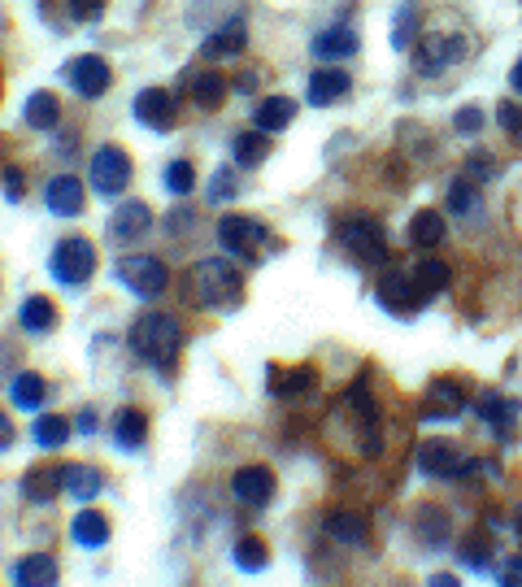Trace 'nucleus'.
Listing matches in <instances>:
<instances>
[{"label": "nucleus", "mask_w": 522, "mask_h": 587, "mask_svg": "<svg viewBox=\"0 0 522 587\" xmlns=\"http://www.w3.org/2000/svg\"><path fill=\"white\" fill-rule=\"evenodd\" d=\"M183 296L196 309H235L244 300V275L227 257H205L183 275Z\"/></svg>", "instance_id": "1"}, {"label": "nucleus", "mask_w": 522, "mask_h": 587, "mask_svg": "<svg viewBox=\"0 0 522 587\" xmlns=\"http://www.w3.org/2000/svg\"><path fill=\"white\" fill-rule=\"evenodd\" d=\"M126 344H131V352H135L144 366L170 374V370L179 366V352H183V326H179V318H170V313H144V318H135Z\"/></svg>", "instance_id": "2"}, {"label": "nucleus", "mask_w": 522, "mask_h": 587, "mask_svg": "<svg viewBox=\"0 0 522 587\" xmlns=\"http://www.w3.org/2000/svg\"><path fill=\"white\" fill-rule=\"evenodd\" d=\"M340 244H344V253L353 257V262H362V266H384L388 257H392V244H388V231H384V223L379 218H371V214H353V218H344L340 223Z\"/></svg>", "instance_id": "3"}, {"label": "nucleus", "mask_w": 522, "mask_h": 587, "mask_svg": "<svg viewBox=\"0 0 522 587\" xmlns=\"http://www.w3.org/2000/svg\"><path fill=\"white\" fill-rule=\"evenodd\" d=\"M113 275H118V284H122L126 292L144 296V300H148V296H161V292H166V284H170L166 262H161V257H153V253H131V257H118Z\"/></svg>", "instance_id": "4"}, {"label": "nucleus", "mask_w": 522, "mask_h": 587, "mask_svg": "<svg viewBox=\"0 0 522 587\" xmlns=\"http://www.w3.org/2000/svg\"><path fill=\"white\" fill-rule=\"evenodd\" d=\"M266 240H270V231H266L257 218H244V214L218 218V244H222L227 257H235V262H257Z\"/></svg>", "instance_id": "5"}, {"label": "nucleus", "mask_w": 522, "mask_h": 587, "mask_svg": "<svg viewBox=\"0 0 522 587\" xmlns=\"http://www.w3.org/2000/svg\"><path fill=\"white\" fill-rule=\"evenodd\" d=\"M52 275H57V284H65V288L87 284V279L96 275V244H87L83 236L61 240V244L52 249Z\"/></svg>", "instance_id": "6"}, {"label": "nucleus", "mask_w": 522, "mask_h": 587, "mask_svg": "<svg viewBox=\"0 0 522 587\" xmlns=\"http://www.w3.org/2000/svg\"><path fill=\"white\" fill-rule=\"evenodd\" d=\"M466 52H471L466 35L432 31V35L418 39V48H414V65H418V74H440V70H449L453 61H462Z\"/></svg>", "instance_id": "7"}, {"label": "nucleus", "mask_w": 522, "mask_h": 587, "mask_svg": "<svg viewBox=\"0 0 522 587\" xmlns=\"http://www.w3.org/2000/svg\"><path fill=\"white\" fill-rule=\"evenodd\" d=\"M418 466L432 479H466L475 470V457L462 453L453 440H423L418 444Z\"/></svg>", "instance_id": "8"}, {"label": "nucleus", "mask_w": 522, "mask_h": 587, "mask_svg": "<svg viewBox=\"0 0 522 587\" xmlns=\"http://www.w3.org/2000/svg\"><path fill=\"white\" fill-rule=\"evenodd\" d=\"M87 179L100 196H122V188L131 183V157L118 148V144H105L92 153V166H87Z\"/></svg>", "instance_id": "9"}, {"label": "nucleus", "mask_w": 522, "mask_h": 587, "mask_svg": "<svg viewBox=\"0 0 522 587\" xmlns=\"http://www.w3.org/2000/svg\"><path fill=\"white\" fill-rule=\"evenodd\" d=\"M379 304L388 309V313H397V318H414L423 304H427V296L418 292V284H414V275H401V271H388L384 279H379Z\"/></svg>", "instance_id": "10"}, {"label": "nucleus", "mask_w": 522, "mask_h": 587, "mask_svg": "<svg viewBox=\"0 0 522 587\" xmlns=\"http://www.w3.org/2000/svg\"><path fill=\"white\" fill-rule=\"evenodd\" d=\"M65 79H70V87H74L83 100H96V96H105V92H109L113 70H109V61H105V57L83 52V57H74V61L65 65Z\"/></svg>", "instance_id": "11"}, {"label": "nucleus", "mask_w": 522, "mask_h": 587, "mask_svg": "<svg viewBox=\"0 0 522 587\" xmlns=\"http://www.w3.org/2000/svg\"><path fill=\"white\" fill-rule=\"evenodd\" d=\"M231 496L248 510H266L275 501V470L270 466H240L231 475Z\"/></svg>", "instance_id": "12"}, {"label": "nucleus", "mask_w": 522, "mask_h": 587, "mask_svg": "<svg viewBox=\"0 0 522 587\" xmlns=\"http://www.w3.org/2000/svg\"><path fill=\"white\" fill-rule=\"evenodd\" d=\"M135 118H139L148 131H174V122H179L174 92H166V87H144V92L135 96Z\"/></svg>", "instance_id": "13"}, {"label": "nucleus", "mask_w": 522, "mask_h": 587, "mask_svg": "<svg viewBox=\"0 0 522 587\" xmlns=\"http://www.w3.org/2000/svg\"><path fill=\"white\" fill-rule=\"evenodd\" d=\"M179 83H183V92L192 96L196 109H218L222 96H227V79L218 70H205V65H187Z\"/></svg>", "instance_id": "14"}, {"label": "nucleus", "mask_w": 522, "mask_h": 587, "mask_svg": "<svg viewBox=\"0 0 522 587\" xmlns=\"http://www.w3.org/2000/svg\"><path fill=\"white\" fill-rule=\"evenodd\" d=\"M148 227H153V209H148L144 201H122V205L113 209V218H109V236H113L118 244H131V240L148 236Z\"/></svg>", "instance_id": "15"}, {"label": "nucleus", "mask_w": 522, "mask_h": 587, "mask_svg": "<svg viewBox=\"0 0 522 587\" xmlns=\"http://www.w3.org/2000/svg\"><path fill=\"white\" fill-rule=\"evenodd\" d=\"M57 579H61V571H57V558H48V553H26L9 571L13 587H57Z\"/></svg>", "instance_id": "16"}, {"label": "nucleus", "mask_w": 522, "mask_h": 587, "mask_svg": "<svg viewBox=\"0 0 522 587\" xmlns=\"http://www.w3.org/2000/svg\"><path fill=\"white\" fill-rule=\"evenodd\" d=\"M362 48V39H357V31L353 26H344V22H336V26H327V31H318L314 35V57L318 61H349L353 52Z\"/></svg>", "instance_id": "17"}, {"label": "nucleus", "mask_w": 522, "mask_h": 587, "mask_svg": "<svg viewBox=\"0 0 522 587\" xmlns=\"http://www.w3.org/2000/svg\"><path fill=\"white\" fill-rule=\"evenodd\" d=\"M466 409V387L458 379H436L427 387V422H445V418H458Z\"/></svg>", "instance_id": "18"}, {"label": "nucleus", "mask_w": 522, "mask_h": 587, "mask_svg": "<svg viewBox=\"0 0 522 587\" xmlns=\"http://www.w3.org/2000/svg\"><path fill=\"white\" fill-rule=\"evenodd\" d=\"M65 466H52V462H44V466H31L26 475H22V496L31 501V505H48L57 492H65Z\"/></svg>", "instance_id": "19"}, {"label": "nucleus", "mask_w": 522, "mask_h": 587, "mask_svg": "<svg viewBox=\"0 0 522 587\" xmlns=\"http://www.w3.org/2000/svg\"><path fill=\"white\" fill-rule=\"evenodd\" d=\"M248 48V26H244V17H231V22H222L205 44H201V52L209 57V61H227V57H240Z\"/></svg>", "instance_id": "20"}, {"label": "nucleus", "mask_w": 522, "mask_h": 587, "mask_svg": "<svg viewBox=\"0 0 522 587\" xmlns=\"http://www.w3.org/2000/svg\"><path fill=\"white\" fill-rule=\"evenodd\" d=\"M475 414H479V418H484L497 435H510V431H514V422H519V400H514V396H506V392H479Z\"/></svg>", "instance_id": "21"}, {"label": "nucleus", "mask_w": 522, "mask_h": 587, "mask_svg": "<svg viewBox=\"0 0 522 587\" xmlns=\"http://www.w3.org/2000/svg\"><path fill=\"white\" fill-rule=\"evenodd\" d=\"M349 92H353L349 70L327 65V70H314V74H309V105H336V100H344Z\"/></svg>", "instance_id": "22"}, {"label": "nucleus", "mask_w": 522, "mask_h": 587, "mask_svg": "<svg viewBox=\"0 0 522 587\" xmlns=\"http://www.w3.org/2000/svg\"><path fill=\"white\" fill-rule=\"evenodd\" d=\"M109 536H113V527H109V518L100 510H83V514L70 518V540L78 549H105Z\"/></svg>", "instance_id": "23"}, {"label": "nucleus", "mask_w": 522, "mask_h": 587, "mask_svg": "<svg viewBox=\"0 0 522 587\" xmlns=\"http://www.w3.org/2000/svg\"><path fill=\"white\" fill-rule=\"evenodd\" d=\"M44 201H48V209H52L57 218H74V214H83V183H78L74 175H57V179L48 183Z\"/></svg>", "instance_id": "24"}, {"label": "nucleus", "mask_w": 522, "mask_h": 587, "mask_svg": "<svg viewBox=\"0 0 522 587\" xmlns=\"http://www.w3.org/2000/svg\"><path fill=\"white\" fill-rule=\"evenodd\" d=\"M113 440H118V448H144V444H148V414L135 409V405L118 409V418H113Z\"/></svg>", "instance_id": "25"}, {"label": "nucleus", "mask_w": 522, "mask_h": 587, "mask_svg": "<svg viewBox=\"0 0 522 587\" xmlns=\"http://www.w3.org/2000/svg\"><path fill=\"white\" fill-rule=\"evenodd\" d=\"M61 479H65V492H70L74 501H83V505H87L92 496H100V492H105V470L83 466V462H70Z\"/></svg>", "instance_id": "26"}, {"label": "nucleus", "mask_w": 522, "mask_h": 587, "mask_svg": "<svg viewBox=\"0 0 522 587\" xmlns=\"http://www.w3.org/2000/svg\"><path fill=\"white\" fill-rule=\"evenodd\" d=\"M292 118H296V100H288V96H266V100L253 109V127L266 131V135L283 131Z\"/></svg>", "instance_id": "27"}, {"label": "nucleus", "mask_w": 522, "mask_h": 587, "mask_svg": "<svg viewBox=\"0 0 522 587\" xmlns=\"http://www.w3.org/2000/svg\"><path fill=\"white\" fill-rule=\"evenodd\" d=\"M314 383H318V370L314 366H292V370L270 366V392L275 396H305Z\"/></svg>", "instance_id": "28"}, {"label": "nucleus", "mask_w": 522, "mask_h": 587, "mask_svg": "<svg viewBox=\"0 0 522 587\" xmlns=\"http://www.w3.org/2000/svg\"><path fill=\"white\" fill-rule=\"evenodd\" d=\"M327 536L340 540V544H366L371 523L362 514H353V510H336V514H327Z\"/></svg>", "instance_id": "29"}, {"label": "nucleus", "mask_w": 522, "mask_h": 587, "mask_svg": "<svg viewBox=\"0 0 522 587\" xmlns=\"http://www.w3.org/2000/svg\"><path fill=\"white\" fill-rule=\"evenodd\" d=\"M17 322L31 331V335H48L57 326V304L48 296H26L22 309H17Z\"/></svg>", "instance_id": "30"}, {"label": "nucleus", "mask_w": 522, "mask_h": 587, "mask_svg": "<svg viewBox=\"0 0 522 587\" xmlns=\"http://www.w3.org/2000/svg\"><path fill=\"white\" fill-rule=\"evenodd\" d=\"M44 396H48L44 374H35V370H17V374H13V383H9V400H13L17 409H39Z\"/></svg>", "instance_id": "31"}, {"label": "nucleus", "mask_w": 522, "mask_h": 587, "mask_svg": "<svg viewBox=\"0 0 522 587\" xmlns=\"http://www.w3.org/2000/svg\"><path fill=\"white\" fill-rule=\"evenodd\" d=\"M22 118H26V127H35V131H52V127L61 122V100H57L52 92H31Z\"/></svg>", "instance_id": "32"}, {"label": "nucleus", "mask_w": 522, "mask_h": 587, "mask_svg": "<svg viewBox=\"0 0 522 587\" xmlns=\"http://www.w3.org/2000/svg\"><path fill=\"white\" fill-rule=\"evenodd\" d=\"M445 240V214L440 209H418L410 223V244L414 249H436Z\"/></svg>", "instance_id": "33"}, {"label": "nucleus", "mask_w": 522, "mask_h": 587, "mask_svg": "<svg viewBox=\"0 0 522 587\" xmlns=\"http://www.w3.org/2000/svg\"><path fill=\"white\" fill-rule=\"evenodd\" d=\"M414 531H418V540H423L427 549H440V544L449 540V514H445V510H436V505H423V510H418Z\"/></svg>", "instance_id": "34"}, {"label": "nucleus", "mask_w": 522, "mask_h": 587, "mask_svg": "<svg viewBox=\"0 0 522 587\" xmlns=\"http://www.w3.org/2000/svg\"><path fill=\"white\" fill-rule=\"evenodd\" d=\"M414 284H418V292L432 300V296L449 292V284H453V271H449L445 262L427 257V262H418V271H414Z\"/></svg>", "instance_id": "35"}, {"label": "nucleus", "mask_w": 522, "mask_h": 587, "mask_svg": "<svg viewBox=\"0 0 522 587\" xmlns=\"http://www.w3.org/2000/svg\"><path fill=\"white\" fill-rule=\"evenodd\" d=\"M270 157V140H266V131H244V135H235V166H262Z\"/></svg>", "instance_id": "36"}, {"label": "nucleus", "mask_w": 522, "mask_h": 587, "mask_svg": "<svg viewBox=\"0 0 522 587\" xmlns=\"http://www.w3.org/2000/svg\"><path fill=\"white\" fill-rule=\"evenodd\" d=\"M231 558H235V566H240V571H248V575L270 566V549H266V540H262V536H240Z\"/></svg>", "instance_id": "37"}, {"label": "nucleus", "mask_w": 522, "mask_h": 587, "mask_svg": "<svg viewBox=\"0 0 522 587\" xmlns=\"http://www.w3.org/2000/svg\"><path fill=\"white\" fill-rule=\"evenodd\" d=\"M65 440H70V422H65V418H57V414H44V418H35V444H39L44 453L61 448Z\"/></svg>", "instance_id": "38"}, {"label": "nucleus", "mask_w": 522, "mask_h": 587, "mask_svg": "<svg viewBox=\"0 0 522 587\" xmlns=\"http://www.w3.org/2000/svg\"><path fill=\"white\" fill-rule=\"evenodd\" d=\"M449 209L453 214H475L479 209V183L475 179H458L449 188Z\"/></svg>", "instance_id": "39"}, {"label": "nucleus", "mask_w": 522, "mask_h": 587, "mask_svg": "<svg viewBox=\"0 0 522 587\" xmlns=\"http://www.w3.org/2000/svg\"><path fill=\"white\" fill-rule=\"evenodd\" d=\"M414 39H418V9L405 4L397 13V26H392V48H414Z\"/></svg>", "instance_id": "40"}, {"label": "nucleus", "mask_w": 522, "mask_h": 587, "mask_svg": "<svg viewBox=\"0 0 522 587\" xmlns=\"http://www.w3.org/2000/svg\"><path fill=\"white\" fill-rule=\"evenodd\" d=\"M192 188H196V166H192V161H170V166H166V192L187 196Z\"/></svg>", "instance_id": "41"}, {"label": "nucleus", "mask_w": 522, "mask_h": 587, "mask_svg": "<svg viewBox=\"0 0 522 587\" xmlns=\"http://www.w3.org/2000/svg\"><path fill=\"white\" fill-rule=\"evenodd\" d=\"M488 553H493V540H488V531H475V536H466V544H462V566H471V571H484V566H488Z\"/></svg>", "instance_id": "42"}, {"label": "nucleus", "mask_w": 522, "mask_h": 587, "mask_svg": "<svg viewBox=\"0 0 522 587\" xmlns=\"http://www.w3.org/2000/svg\"><path fill=\"white\" fill-rule=\"evenodd\" d=\"M497 122H501V131H506L510 140H519L522 144V105L519 100H506V105L497 109Z\"/></svg>", "instance_id": "43"}, {"label": "nucleus", "mask_w": 522, "mask_h": 587, "mask_svg": "<svg viewBox=\"0 0 522 587\" xmlns=\"http://www.w3.org/2000/svg\"><path fill=\"white\" fill-rule=\"evenodd\" d=\"M65 4H70V17H74V22H96L109 0H65Z\"/></svg>", "instance_id": "44"}, {"label": "nucleus", "mask_w": 522, "mask_h": 587, "mask_svg": "<svg viewBox=\"0 0 522 587\" xmlns=\"http://www.w3.org/2000/svg\"><path fill=\"white\" fill-rule=\"evenodd\" d=\"M453 127H458V131H462V135H466V131H471V135H475V131H479V127H484V113H479V109H475V105H466V109H458V113H453Z\"/></svg>", "instance_id": "45"}, {"label": "nucleus", "mask_w": 522, "mask_h": 587, "mask_svg": "<svg viewBox=\"0 0 522 587\" xmlns=\"http://www.w3.org/2000/svg\"><path fill=\"white\" fill-rule=\"evenodd\" d=\"M222 196H235V175L231 170H218V179L209 188V201H222Z\"/></svg>", "instance_id": "46"}, {"label": "nucleus", "mask_w": 522, "mask_h": 587, "mask_svg": "<svg viewBox=\"0 0 522 587\" xmlns=\"http://www.w3.org/2000/svg\"><path fill=\"white\" fill-rule=\"evenodd\" d=\"M501 587H522V558H506V566H501Z\"/></svg>", "instance_id": "47"}, {"label": "nucleus", "mask_w": 522, "mask_h": 587, "mask_svg": "<svg viewBox=\"0 0 522 587\" xmlns=\"http://www.w3.org/2000/svg\"><path fill=\"white\" fill-rule=\"evenodd\" d=\"M22 192H26L22 170H4V196H9V201H22Z\"/></svg>", "instance_id": "48"}, {"label": "nucleus", "mask_w": 522, "mask_h": 587, "mask_svg": "<svg viewBox=\"0 0 522 587\" xmlns=\"http://www.w3.org/2000/svg\"><path fill=\"white\" fill-rule=\"evenodd\" d=\"M257 79H262V70H244V74H235V83H231V87H235V92H244V96H248V92H253V87H257Z\"/></svg>", "instance_id": "49"}, {"label": "nucleus", "mask_w": 522, "mask_h": 587, "mask_svg": "<svg viewBox=\"0 0 522 587\" xmlns=\"http://www.w3.org/2000/svg\"><path fill=\"white\" fill-rule=\"evenodd\" d=\"M13 435H17V431H13V422H9L4 414H0V453H4L9 444H13Z\"/></svg>", "instance_id": "50"}, {"label": "nucleus", "mask_w": 522, "mask_h": 587, "mask_svg": "<svg viewBox=\"0 0 522 587\" xmlns=\"http://www.w3.org/2000/svg\"><path fill=\"white\" fill-rule=\"evenodd\" d=\"M74 427H78V431H83V435H92V431H96V414H92V409H83V414H78V422H74Z\"/></svg>", "instance_id": "51"}, {"label": "nucleus", "mask_w": 522, "mask_h": 587, "mask_svg": "<svg viewBox=\"0 0 522 587\" xmlns=\"http://www.w3.org/2000/svg\"><path fill=\"white\" fill-rule=\"evenodd\" d=\"M427 587H462V579H458V575H432Z\"/></svg>", "instance_id": "52"}, {"label": "nucleus", "mask_w": 522, "mask_h": 587, "mask_svg": "<svg viewBox=\"0 0 522 587\" xmlns=\"http://www.w3.org/2000/svg\"><path fill=\"white\" fill-rule=\"evenodd\" d=\"M510 83H514V92L522 96V57L514 61V70H510Z\"/></svg>", "instance_id": "53"}, {"label": "nucleus", "mask_w": 522, "mask_h": 587, "mask_svg": "<svg viewBox=\"0 0 522 587\" xmlns=\"http://www.w3.org/2000/svg\"><path fill=\"white\" fill-rule=\"evenodd\" d=\"M514 531H519V536H522V514H519V518H514Z\"/></svg>", "instance_id": "54"}, {"label": "nucleus", "mask_w": 522, "mask_h": 587, "mask_svg": "<svg viewBox=\"0 0 522 587\" xmlns=\"http://www.w3.org/2000/svg\"><path fill=\"white\" fill-rule=\"evenodd\" d=\"M0 92H4V74H0Z\"/></svg>", "instance_id": "55"}]
</instances>
